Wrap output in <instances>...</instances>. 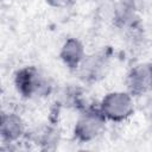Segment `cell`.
I'll list each match as a JSON object with an SVG mask.
<instances>
[{"mask_svg":"<svg viewBox=\"0 0 152 152\" xmlns=\"http://www.w3.org/2000/svg\"><path fill=\"white\" fill-rule=\"evenodd\" d=\"M129 104V99L125 94H113L103 102V109L112 118H121L128 113Z\"/></svg>","mask_w":152,"mask_h":152,"instance_id":"obj_1","label":"cell"},{"mask_svg":"<svg viewBox=\"0 0 152 152\" xmlns=\"http://www.w3.org/2000/svg\"><path fill=\"white\" fill-rule=\"evenodd\" d=\"M81 53H82V49L77 42L70 40L64 46V52H63L64 59L66 61V63H69L71 65L77 64L78 59L81 58Z\"/></svg>","mask_w":152,"mask_h":152,"instance_id":"obj_2","label":"cell"}]
</instances>
